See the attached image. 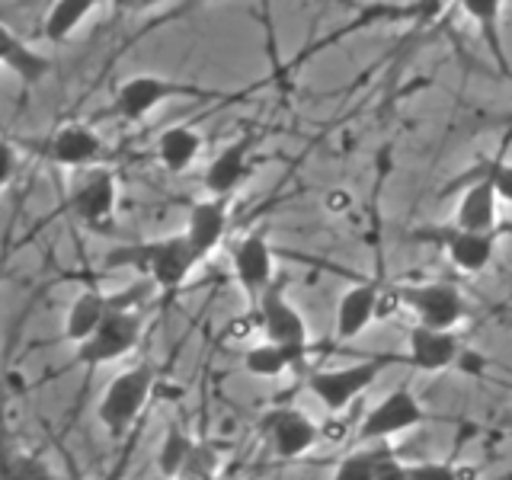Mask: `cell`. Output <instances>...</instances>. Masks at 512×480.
I'll return each instance as SVG.
<instances>
[{"label":"cell","instance_id":"52a82bcc","mask_svg":"<svg viewBox=\"0 0 512 480\" xmlns=\"http://www.w3.org/2000/svg\"><path fill=\"white\" fill-rule=\"evenodd\" d=\"M413 240L436 244L448 256V263L458 272H468V276L484 272L496 256V231H468V228H458L455 221L439 224V228L416 231Z\"/></svg>","mask_w":512,"mask_h":480},{"label":"cell","instance_id":"3957f363","mask_svg":"<svg viewBox=\"0 0 512 480\" xmlns=\"http://www.w3.org/2000/svg\"><path fill=\"white\" fill-rule=\"evenodd\" d=\"M144 333V314L141 308H116L103 317V324L96 327L87 340H80L74 349L71 365L84 368H100L109 362L125 359L141 343Z\"/></svg>","mask_w":512,"mask_h":480},{"label":"cell","instance_id":"6da1fadb","mask_svg":"<svg viewBox=\"0 0 512 480\" xmlns=\"http://www.w3.org/2000/svg\"><path fill=\"white\" fill-rule=\"evenodd\" d=\"M199 263L202 256L189 244L186 231L135 240V244H116L103 256L106 269H132L138 276L151 279L157 285V292H180Z\"/></svg>","mask_w":512,"mask_h":480},{"label":"cell","instance_id":"7a4b0ae2","mask_svg":"<svg viewBox=\"0 0 512 480\" xmlns=\"http://www.w3.org/2000/svg\"><path fill=\"white\" fill-rule=\"evenodd\" d=\"M154 384H157L154 362H138L109 381L100 407H96V416H100V426L112 439H122L125 432L135 426V420L144 413V407H148V400L154 394Z\"/></svg>","mask_w":512,"mask_h":480},{"label":"cell","instance_id":"7402d4cb","mask_svg":"<svg viewBox=\"0 0 512 480\" xmlns=\"http://www.w3.org/2000/svg\"><path fill=\"white\" fill-rule=\"evenodd\" d=\"M311 346H288V343H272L263 340L260 346H250L244 356V372L253 378H279L292 368L308 365Z\"/></svg>","mask_w":512,"mask_h":480},{"label":"cell","instance_id":"4fadbf2b","mask_svg":"<svg viewBox=\"0 0 512 480\" xmlns=\"http://www.w3.org/2000/svg\"><path fill=\"white\" fill-rule=\"evenodd\" d=\"M263 436L272 448V455L282 461H295L301 455H308L320 442V429L311 416L301 413L298 407H279L266 413Z\"/></svg>","mask_w":512,"mask_h":480},{"label":"cell","instance_id":"603a6c76","mask_svg":"<svg viewBox=\"0 0 512 480\" xmlns=\"http://www.w3.org/2000/svg\"><path fill=\"white\" fill-rule=\"evenodd\" d=\"M154 151L167 173H186L202 154V135L192 125H170L160 132Z\"/></svg>","mask_w":512,"mask_h":480},{"label":"cell","instance_id":"ba28073f","mask_svg":"<svg viewBox=\"0 0 512 480\" xmlns=\"http://www.w3.org/2000/svg\"><path fill=\"white\" fill-rule=\"evenodd\" d=\"M68 208L80 224H87V228H93V231H106L112 224V218H116V208H119L116 173L103 164H93L87 170H80L77 183L71 189Z\"/></svg>","mask_w":512,"mask_h":480},{"label":"cell","instance_id":"ac0fdd59","mask_svg":"<svg viewBox=\"0 0 512 480\" xmlns=\"http://www.w3.org/2000/svg\"><path fill=\"white\" fill-rule=\"evenodd\" d=\"M407 365H413L416 372H445L461 359V340L455 330H439L416 324L407 333Z\"/></svg>","mask_w":512,"mask_h":480},{"label":"cell","instance_id":"8992f818","mask_svg":"<svg viewBox=\"0 0 512 480\" xmlns=\"http://www.w3.org/2000/svg\"><path fill=\"white\" fill-rule=\"evenodd\" d=\"M394 292L397 304L416 317V324L455 330L468 317V301L452 282H404Z\"/></svg>","mask_w":512,"mask_h":480},{"label":"cell","instance_id":"30bf717a","mask_svg":"<svg viewBox=\"0 0 512 480\" xmlns=\"http://www.w3.org/2000/svg\"><path fill=\"white\" fill-rule=\"evenodd\" d=\"M426 420V410L420 404L407 384H397V388L378 400V404L362 416V423L356 429V439L359 442H378V439H394L400 432L416 429Z\"/></svg>","mask_w":512,"mask_h":480},{"label":"cell","instance_id":"5bb4252c","mask_svg":"<svg viewBox=\"0 0 512 480\" xmlns=\"http://www.w3.org/2000/svg\"><path fill=\"white\" fill-rule=\"evenodd\" d=\"M256 144H260V135L256 132H240L237 138H231L224 148L208 160L205 167V192L208 196H234L240 189V183L247 180V173L253 167V154Z\"/></svg>","mask_w":512,"mask_h":480},{"label":"cell","instance_id":"277c9868","mask_svg":"<svg viewBox=\"0 0 512 480\" xmlns=\"http://www.w3.org/2000/svg\"><path fill=\"white\" fill-rule=\"evenodd\" d=\"M176 96H186V100H212L215 93H208L196 84H183V80H170V77H157V74H135L116 87L109 112L125 122H144L157 106H164L167 100H176Z\"/></svg>","mask_w":512,"mask_h":480},{"label":"cell","instance_id":"4316f807","mask_svg":"<svg viewBox=\"0 0 512 480\" xmlns=\"http://www.w3.org/2000/svg\"><path fill=\"white\" fill-rule=\"evenodd\" d=\"M218 468H221L218 445L196 439V445H192V452H189V458L183 464L180 477H186V480H212V477H218Z\"/></svg>","mask_w":512,"mask_h":480},{"label":"cell","instance_id":"8fae6325","mask_svg":"<svg viewBox=\"0 0 512 480\" xmlns=\"http://www.w3.org/2000/svg\"><path fill=\"white\" fill-rule=\"evenodd\" d=\"M103 151H106V144H103L100 132L87 122L61 125L39 144V154L48 160V164L68 167V170H87L93 164H100Z\"/></svg>","mask_w":512,"mask_h":480},{"label":"cell","instance_id":"d6986e66","mask_svg":"<svg viewBox=\"0 0 512 480\" xmlns=\"http://www.w3.org/2000/svg\"><path fill=\"white\" fill-rule=\"evenodd\" d=\"M336 480H404L407 464H400L388 439L362 442L356 452H349L333 471Z\"/></svg>","mask_w":512,"mask_h":480},{"label":"cell","instance_id":"d4e9b609","mask_svg":"<svg viewBox=\"0 0 512 480\" xmlns=\"http://www.w3.org/2000/svg\"><path fill=\"white\" fill-rule=\"evenodd\" d=\"M100 4L103 0H55L42 20V36L52 45L68 42Z\"/></svg>","mask_w":512,"mask_h":480},{"label":"cell","instance_id":"2e32d148","mask_svg":"<svg viewBox=\"0 0 512 480\" xmlns=\"http://www.w3.org/2000/svg\"><path fill=\"white\" fill-rule=\"evenodd\" d=\"M500 192H496L490 176L474 167L468 176H464V189L455 202L452 221L458 228L468 231H496V221H500Z\"/></svg>","mask_w":512,"mask_h":480},{"label":"cell","instance_id":"f546056e","mask_svg":"<svg viewBox=\"0 0 512 480\" xmlns=\"http://www.w3.org/2000/svg\"><path fill=\"white\" fill-rule=\"evenodd\" d=\"M458 471H452V464H407V477L404 480H452Z\"/></svg>","mask_w":512,"mask_h":480},{"label":"cell","instance_id":"4dcf8cb0","mask_svg":"<svg viewBox=\"0 0 512 480\" xmlns=\"http://www.w3.org/2000/svg\"><path fill=\"white\" fill-rule=\"evenodd\" d=\"M119 7H125V10H151V7H157L160 0H116Z\"/></svg>","mask_w":512,"mask_h":480},{"label":"cell","instance_id":"9a60e30c","mask_svg":"<svg viewBox=\"0 0 512 480\" xmlns=\"http://www.w3.org/2000/svg\"><path fill=\"white\" fill-rule=\"evenodd\" d=\"M231 266L237 285L244 288V295L250 301V308L266 288L276 282V256H272V247L266 234H244L231 250Z\"/></svg>","mask_w":512,"mask_h":480},{"label":"cell","instance_id":"ffe728a7","mask_svg":"<svg viewBox=\"0 0 512 480\" xmlns=\"http://www.w3.org/2000/svg\"><path fill=\"white\" fill-rule=\"evenodd\" d=\"M231 199L234 196H205L199 202H192L189 218H186V237L196 247L202 260H208L218 247L231 224Z\"/></svg>","mask_w":512,"mask_h":480},{"label":"cell","instance_id":"83f0119b","mask_svg":"<svg viewBox=\"0 0 512 480\" xmlns=\"http://www.w3.org/2000/svg\"><path fill=\"white\" fill-rule=\"evenodd\" d=\"M0 474H4V480H48V477H55L52 468H48V461H42L32 452H10Z\"/></svg>","mask_w":512,"mask_h":480},{"label":"cell","instance_id":"484cf974","mask_svg":"<svg viewBox=\"0 0 512 480\" xmlns=\"http://www.w3.org/2000/svg\"><path fill=\"white\" fill-rule=\"evenodd\" d=\"M192 445H196V439L186 436V432L180 426H170L164 442H160V452H157V471L164 477H180L183 464L192 452Z\"/></svg>","mask_w":512,"mask_h":480},{"label":"cell","instance_id":"7c38bea8","mask_svg":"<svg viewBox=\"0 0 512 480\" xmlns=\"http://www.w3.org/2000/svg\"><path fill=\"white\" fill-rule=\"evenodd\" d=\"M253 314H256V320H260L263 340L288 343V346H311L308 320H304L301 311L288 301L285 288L279 282H272L260 295V301L253 304Z\"/></svg>","mask_w":512,"mask_h":480},{"label":"cell","instance_id":"1f68e13d","mask_svg":"<svg viewBox=\"0 0 512 480\" xmlns=\"http://www.w3.org/2000/svg\"><path fill=\"white\" fill-rule=\"evenodd\" d=\"M496 429H503V432H512V410H506L500 416V423H496Z\"/></svg>","mask_w":512,"mask_h":480},{"label":"cell","instance_id":"5b68a950","mask_svg":"<svg viewBox=\"0 0 512 480\" xmlns=\"http://www.w3.org/2000/svg\"><path fill=\"white\" fill-rule=\"evenodd\" d=\"M151 292H157V285L151 279H138L128 288H119V292H96V288H87L80 292L68 314H64V340H71L74 346L103 324V317L116 308H141L144 301L151 298Z\"/></svg>","mask_w":512,"mask_h":480},{"label":"cell","instance_id":"44dd1931","mask_svg":"<svg viewBox=\"0 0 512 480\" xmlns=\"http://www.w3.org/2000/svg\"><path fill=\"white\" fill-rule=\"evenodd\" d=\"M464 16L477 26L480 39H484L493 64L500 68L503 77H512V64L506 58V42H503V0H458Z\"/></svg>","mask_w":512,"mask_h":480},{"label":"cell","instance_id":"cb8c5ba5","mask_svg":"<svg viewBox=\"0 0 512 480\" xmlns=\"http://www.w3.org/2000/svg\"><path fill=\"white\" fill-rule=\"evenodd\" d=\"M0 58H4L7 71H13L26 87H39L42 80L52 74V58L42 55L39 48H32L26 39L16 36L13 29H4V55Z\"/></svg>","mask_w":512,"mask_h":480},{"label":"cell","instance_id":"f1b7e54d","mask_svg":"<svg viewBox=\"0 0 512 480\" xmlns=\"http://www.w3.org/2000/svg\"><path fill=\"white\" fill-rule=\"evenodd\" d=\"M477 167L493 180L496 192H500V199L512 205V160H490V164H487V160H480Z\"/></svg>","mask_w":512,"mask_h":480},{"label":"cell","instance_id":"9c48e42d","mask_svg":"<svg viewBox=\"0 0 512 480\" xmlns=\"http://www.w3.org/2000/svg\"><path fill=\"white\" fill-rule=\"evenodd\" d=\"M381 372H384L381 359L356 362V365H346V368H317V372L308 375V391L330 413H343L356 404L368 388H372Z\"/></svg>","mask_w":512,"mask_h":480},{"label":"cell","instance_id":"e0dca14e","mask_svg":"<svg viewBox=\"0 0 512 480\" xmlns=\"http://www.w3.org/2000/svg\"><path fill=\"white\" fill-rule=\"evenodd\" d=\"M391 288H384L381 279H368V282H359L346 288L336 301V340H356L359 333H365L372 327V320L381 317V308H384V295H388Z\"/></svg>","mask_w":512,"mask_h":480}]
</instances>
